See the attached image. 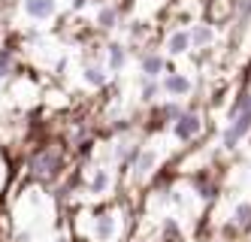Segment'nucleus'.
Wrapping results in <instances>:
<instances>
[{
  "label": "nucleus",
  "mask_w": 251,
  "mask_h": 242,
  "mask_svg": "<svg viewBox=\"0 0 251 242\" xmlns=\"http://www.w3.org/2000/svg\"><path fill=\"white\" fill-rule=\"evenodd\" d=\"M30 170H33V176H37V179L51 182V179H58L61 170H64V155L58 152V148H43V152L33 155Z\"/></svg>",
  "instance_id": "f257e3e1"
},
{
  "label": "nucleus",
  "mask_w": 251,
  "mask_h": 242,
  "mask_svg": "<svg viewBox=\"0 0 251 242\" xmlns=\"http://www.w3.org/2000/svg\"><path fill=\"white\" fill-rule=\"evenodd\" d=\"M200 130H203V118L197 115V112H182V115L176 118V124H173L176 139H182V142H191Z\"/></svg>",
  "instance_id": "f03ea898"
},
{
  "label": "nucleus",
  "mask_w": 251,
  "mask_h": 242,
  "mask_svg": "<svg viewBox=\"0 0 251 242\" xmlns=\"http://www.w3.org/2000/svg\"><path fill=\"white\" fill-rule=\"evenodd\" d=\"M115 236V215L109 209H100L94 215V239L97 242H112Z\"/></svg>",
  "instance_id": "7ed1b4c3"
},
{
  "label": "nucleus",
  "mask_w": 251,
  "mask_h": 242,
  "mask_svg": "<svg viewBox=\"0 0 251 242\" xmlns=\"http://www.w3.org/2000/svg\"><path fill=\"white\" fill-rule=\"evenodd\" d=\"M109 185H112V176H109V170H103V166H97V170L91 173V179H88V194L103 197V194H109Z\"/></svg>",
  "instance_id": "20e7f679"
},
{
  "label": "nucleus",
  "mask_w": 251,
  "mask_h": 242,
  "mask_svg": "<svg viewBox=\"0 0 251 242\" xmlns=\"http://www.w3.org/2000/svg\"><path fill=\"white\" fill-rule=\"evenodd\" d=\"M191 182H194V194L200 197V200H215V197H218V185L212 182L209 173H197Z\"/></svg>",
  "instance_id": "39448f33"
},
{
  "label": "nucleus",
  "mask_w": 251,
  "mask_h": 242,
  "mask_svg": "<svg viewBox=\"0 0 251 242\" xmlns=\"http://www.w3.org/2000/svg\"><path fill=\"white\" fill-rule=\"evenodd\" d=\"M154 163H157V155L151 152V148H142V155H139V158H136V163H133V176H136V179L151 176Z\"/></svg>",
  "instance_id": "423d86ee"
},
{
  "label": "nucleus",
  "mask_w": 251,
  "mask_h": 242,
  "mask_svg": "<svg viewBox=\"0 0 251 242\" xmlns=\"http://www.w3.org/2000/svg\"><path fill=\"white\" fill-rule=\"evenodd\" d=\"M25 12L33 18H49L55 15V0H25Z\"/></svg>",
  "instance_id": "0eeeda50"
},
{
  "label": "nucleus",
  "mask_w": 251,
  "mask_h": 242,
  "mask_svg": "<svg viewBox=\"0 0 251 242\" xmlns=\"http://www.w3.org/2000/svg\"><path fill=\"white\" fill-rule=\"evenodd\" d=\"M164 88L170 91V94H176V97H182V94H188V91H191V82L182 76V73H173L170 70V76L164 79Z\"/></svg>",
  "instance_id": "6e6552de"
},
{
  "label": "nucleus",
  "mask_w": 251,
  "mask_h": 242,
  "mask_svg": "<svg viewBox=\"0 0 251 242\" xmlns=\"http://www.w3.org/2000/svg\"><path fill=\"white\" fill-rule=\"evenodd\" d=\"M233 227L236 230H251V203H236V209H233Z\"/></svg>",
  "instance_id": "1a4fd4ad"
},
{
  "label": "nucleus",
  "mask_w": 251,
  "mask_h": 242,
  "mask_svg": "<svg viewBox=\"0 0 251 242\" xmlns=\"http://www.w3.org/2000/svg\"><path fill=\"white\" fill-rule=\"evenodd\" d=\"M160 233H164L167 242H182V224L176 218H164L160 221Z\"/></svg>",
  "instance_id": "9d476101"
},
{
  "label": "nucleus",
  "mask_w": 251,
  "mask_h": 242,
  "mask_svg": "<svg viewBox=\"0 0 251 242\" xmlns=\"http://www.w3.org/2000/svg\"><path fill=\"white\" fill-rule=\"evenodd\" d=\"M160 70H164V58H160V54H146V58H142V73H146V79H157Z\"/></svg>",
  "instance_id": "9b49d317"
},
{
  "label": "nucleus",
  "mask_w": 251,
  "mask_h": 242,
  "mask_svg": "<svg viewBox=\"0 0 251 242\" xmlns=\"http://www.w3.org/2000/svg\"><path fill=\"white\" fill-rule=\"evenodd\" d=\"M82 79H85L88 85H91V88H103V85H106V79H109V76H106V70H103V67H85Z\"/></svg>",
  "instance_id": "f8f14e48"
},
{
  "label": "nucleus",
  "mask_w": 251,
  "mask_h": 242,
  "mask_svg": "<svg viewBox=\"0 0 251 242\" xmlns=\"http://www.w3.org/2000/svg\"><path fill=\"white\" fill-rule=\"evenodd\" d=\"M188 46H191V36L188 33H173L170 36V43H167V49H170V54H182V52H188Z\"/></svg>",
  "instance_id": "ddd939ff"
},
{
  "label": "nucleus",
  "mask_w": 251,
  "mask_h": 242,
  "mask_svg": "<svg viewBox=\"0 0 251 242\" xmlns=\"http://www.w3.org/2000/svg\"><path fill=\"white\" fill-rule=\"evenodd\" d=\"M124 58H127V54H124V46L112 43V46H109V67H112V70H121V67H124Z\"/></svg>",
  "instance_id": "4468645a"
},
{
  "label": "nucleus",
  "mask_w": 251,
  "mask_h": 242,
  "mask_svg": "<svg viewBox=\"0 0 251 242\" xmlns=\"http://www.w3.org/2000/svg\"><path fill=\"white\" fill-rule=\"evenodd\" d=\"M157 91H160V85H157V79H146V85H142V100H157Z\"/></svg>",
  "instance_id": "2eb2a0df"
},
{
  "label": "nucleus",
  "mask_w": 251,
  "mask_h": 242,
  "mask_svg": "<svg viewBox=\"0 0 251 242\" xmlns=\"http://www.w3.org/2000/svg\"><path fill=\"white\" fill-rule=\"evenodd\" d=\"M115 18H118V12H115V9H100L97 25H100V27H115Z\"/></svg>",
  "instance_id": "dca6fc26"
},
{
  "label": "nucleus",
  "mask_w": 251,
  "mask_h": 242,
  "mask_svg": "<svg viewBox=\"0 0 251 242\" xmlns=\"http://www.w3.org/2000/svg\"><path fill=\"white\" fill-rule=\"evenodd\" d=\"M191 40L203 46V43H209V40H212V30H209V27H194V33H191Z\"/></svg>",
  "instance_id": "f3484780"
},
{
  "label": "nucleus",
  "mask_w": 251,
  "mask_h": 242,
  "mask_svg": "<svg viewBox=\"0 0 251 242\" xmlns=\"http://www.w3.org/2000/svg\"><path fill=\"white\" fill-rule=\"evenodd\" d=\"M160 112H164L167 118H173V121H176L178 115H182V106H178V103H167L164 109H160Z\"/></svg>",
  "instance_id": "a211bd4d"
},
{
  "label": "nucleus",
  "mask_w": 251,
  "mask_h": 242,
  "mask_svg": "<svg viewBox=\"0 0 251 242\" xmlns=\"http://www.w3.org/2000/svg\"><path fill=\"white\" fill-rule=\"evenodd\" d=\"M85 3H88V0H73V9H82Z\"/></svg>",
  "instance_id": "6ab92c4d"
},
{
  "label": "nucleus",
  "mask_w": 251,
  "mask_h": 242,
  "mask_svg": "<svg viewBox=\"0 0 251 242\" xmlns=\"http://www.w3.org/2000/svg\"><path fill=\"white\" fill-rule=\"evenodd\" d=\"M51 242H67V236H58V239H51Z\"/></svg>",
  "instance_id": "aec40b11"
},
{
  "label": "nucleus",
  "mask_w": 251,
  "mask_h": 242,
  "mask_svg": "<svg viewBox=\"0 0 251 242\" xmlns=\"http://www.w3.org/2000/svg\"><path fill=\"white\" fill-rule=\"evenodd\" d=\"M248 12H251V3H248Z\"/></svg>",
  "instance_id": "412c9836"
},
{
  "label": "nucleus",
  "mask_w": 251,
  "mask_h": 242,
  "mask_svg": "<svg viewBox=\"0 0 251 242\" xmlns=\"http://www.w3.org/2000/svg\"><path fill=\"white\" fill-rule=\"evenodd\" d=\"M248 109H251V100H248Z\"/></svg>",
  "instance_id": "4be33fe9"
}]
</instances>
